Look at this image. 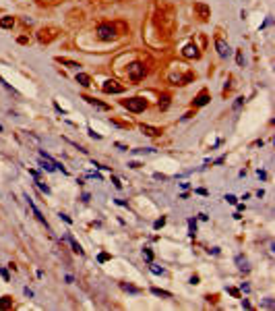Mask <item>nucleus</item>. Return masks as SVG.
I'll return each mask as SVG.
<instances>
[{"label":"nucleus","instance_id":"obj_36","mask_svg":"<svg viewBox=\"0 0 275 311\" xmlns=\"http://www.w3.org/2000/svg\"><path fill=\"white\" fill-rule=\"evenodd\" d=\"M114 145H116V147H118V150H120V151H126V150H128V145L120 143V141H118V143H114Z\"/></svg>","mask_w":275,"mask_h":311},{"label":"nucleus","instance_id":"obj_39","mask_svg":"<svg viewBox=\"0 0 275 311\" xmlns=\"http://www.w3.org/2000/svg\"><path fill=\"white\" fill-rule=\"evenodd\" d=\"M97 259H99V261H108L110 255H108V253H99V257H97Z\"/></svg>","mask_w":275,"mask_h":311},{"label":"nucleus","instance_id":"obj_6","mask_svg":"<svg viewBox=\"0 0 275 311\" xmlns=\"http://www.w3.org/2000/svg\"><path fill=\"white\" fill-rule=\"evenodd\" d=\"M81 100H85L87 104H91L93 108H97V110H110V104H106V102H99V100H95V98H89V96H83Z\"/></svg>","mask_w":275,"mask_h":311},{"label":"nucleus","instance_id":"obj_24","mask_svg":"<svg viewBox=\"0 0 275 311\" xmlns=\"http://www.w3.org/2000/svg\"><path fill=\"white\" fill-rule=\"evenodd\" d=\"M164 224H166V218L161 216L159 220H155V222H153V228H155V230H159V228H161V226H164Z\"/></svg>","mask_w":275,"mask_h":311},{"label":"nucleus","instance_id":"obj_21","mask_svg":"<svg viewBox=\"0 0 275 311\" xmlns=\"http://www.w3.org/2000/svg\"><path fill=\"white\" fill-rule=\"evenodd\" d=\"M188 226H190L188 234H190V239H192V236L197 234V222H195V220H192V218H190V220H188Z\"/></svg>","mask_w":275,"mask_h":311},{"label":"nucleus","instance_id":"obj_8","mask_svg":"<svg viewBox=\"0 0 275 311\" xmlns=\"http://www.w3.org/2000/svg\"><path fill=\"white\" fill-rule=\"evenodd\" d=\"M182 54L186 58H199V48H197L195 44H188V46H184Z\"/></svg>","mask_w":275,"mask_h":311},{"label":"nucleus","instance_id":"obj_7","mask_svg":"<svg viewBox=\"0 0 275 311\" xmlns=\"http://www.w3.org/2000/svg\"><path fill=\"white\" fill-rule=\"evenodd\" d=\"M27 203H29V207H31V212H33V216H35V218L40 220L41 224H46V228H50V226H48V222H46V218H44V216H41V212L37 210V207H35V203L31 201V197H29V195H27Z\"/></svg>","mask_w":275,"mask_h":311},{"label":"nucleus","instance_id":"obj_15","mask_svg":"<svg viewBox=\"0 0 275 311\" xmlns=\"http://www.w3.org/2000/svg\"><path fill=\"white\" fill-rule=\"evenodd\" d=\"M15 25V17H0V27L2 29H11Z\"/></svg>","mask_w":275,"mask_h":311},{"label":"nucleus","instance_id":"obj_4","mask_svg":"<svg viewBox=\"0 0 275 311\" xmlns=\"http://www.w3.org/2000/svg\"><path fill=\"white\" fill-rule=\"evenodd\" d=\"M102 89L106 93H122V91H124V85H120V83L114 81V79H108V81H103Z\"/></svg>","mask_w":275,"mask_h":311},{"label":"nucleus","instance_id":"obj_23","mask_svg":"<svg viewBox=\"0 0 275 311\" xmlns=\"http://www.w3.org/2000/svg\"><path fill=\"white\" fill-rule=\"evenodd\" d=\"M40 164H41V170H46V172H54V170H56V168L52 166V164H46V162H44V158H41Z\"/></svg>","mask_w":275,"mask_h":311},{"label":"nucleus","instance_id":"obj_18","mask_svg":"<svg viewBox=\"0 0 275 311\" xmlns=\"http://www.w3.org/2000/svg\"><path fill=\"white\" fill-rule=\"evenodd\" d=\"M8 307H12V299L11 297H2L0 299V309H8Z\"/></svg>","mask_w":275,"mask_h":311},{"label":"nucleus","instance_id":"obj_43","mask_svg":"<svg viewBox=\"0 0 275 311\" xmlns=\"http://www.w3.org/2000/svg\"><path fill=\"white\" fill-rule=\"evenodd\" d=\"M242 307H244V309H250V307H252V305H250V303H248V301H246V299H242Z\"/></svg>","mask_w":275,"mask_h":311},{"label":"nucleus","instance_id":"obj_19","mask_svg":"<svg viewBox=\"0 0 275 311\" xmlns=\"http://www.w3.org/2000/svg\"><path fill=\"white\" fill-rule=\"evenodd\" d=\"M157 106H159L161 110H166L168 106H170V96H161V98H159V102H157Z\"/></svg>","mask_w":275,"mask_h":311},{"label":"nucleus","instance_id":"obj_40","mask_svg":"<svg viewBox=\"0 0 275 311\" xmlns=\"http://www.w3.org/2000/svg\"><path fill=\"white\" fill-rule=\"evenodd\" d=\"M240 288H242V290H244V293H250V286H248L246 282H242V284H240Z\"/></svg>","mask_w":275,"mask_h":311},{"label":"nucleus","instance_id":"obj_17","mask_svg":"<svg viewBox=\"0 0 275 311\" xmlns=\"http://www.w3.org/2000/svg\"><path fill=\"white\" fill-rule=\"evenodd\" d=\"M120 286L124 288V290H128V293H132V294H139V293H141V288L132 286V284H128V282H120Z\"/></svg>","mask_w":275,"mask_h":311},{"label":"nucleus","instance_id":"obj_20","mask_svg":"<svg viewBox=\"0 0 275 311\" xmlns=\"http://www.w3.org/2000/svg\"><path fill=\"white\" fill-rule=\"evenodd\" d=\"M35 185H37V189H40L41 193H46V195H50V187H48V185H44L41 180H35Z\"/></svg>","mask_w":275,"mask_h":311},{"label":"nucleus","instance_id":"obj_10","mask_svg":"<svg viewBox=\"0 0 275 311\" xmlns=\"http://www.w3.org/2000/svg\"><path fill=\"white\" fill-rule=\"evenodd\" d=\"M209 100H211V98H209V93H207V91H201L199 96L192 100V106H205V104H209Z\"/></svg>","mask_w":275,"mask_h":311},{"label":"nucleus","instance_id":"obj_25","mask_svg":"<svg viewBox=\"0 0 275 311\" xmlns=\"http://www.w3.org/2000/svg\"><path fill=\"white\" fill-rule=\"evenodd\" d=\"M238 264H240V270H242V272H248V270H250V268H248V264H246V259L242 261L240 255H238Z\"/></svg>","mask_w":275,"mask_h":311},{"label":"nucleus","instance_id":"obj_37","mask_svg":"<svg viewBox=\"0 0 275 311\" xmlns=\"http://www.w3.org/2000/svg\"><path fill=\"white\" fill-rule=\"evenodd\" d=\"M225 201L228 203H236L238 199H236V195H225Z\"/></svg>","mask_w":275,"mask_h":311},{"label":"nucleus","instance_id":"obj_42","mask_svg":"<svg viewBox=\"0 0 275 311\" xmlns=\"http://www.w3.org/2000/svg\"><path fill=\"white\" fill-rule=\"evenodd\" d=\"M258 179L265 180V179H267V172H265V170H258Z\"/></svg>","mask_w":275,"mask_h":311},{"label":"nucleus","instance_id":"obj_12","mask_svg":"<svg viewBox=\"0 0 275 311\" xmlns=\"http://www.w3.org/2000/svg\"><path fill=\"white\" fill-rule=\"evenodd\" d=\"M56 62L64 64V67H69V69H75V71H79V69H81V64H79V62H75V60H69V58H62V56H58V58H56Z\"/></svg>","mask_w":275,"mask_h":311},{"label":"nucleus","instance_id":"obj_34","mask_svg":"<svg viewBox=\"0 0 275 311\" xmlns=\"http://www.w3.org/2000/svg\"><path fill=\"white\" fill-rule=\"evenodd\" d=\"M242 104H244V98H238V100L234 102V110H238V108L242 106Z\"/></svg>","mask_w":275,"mask_h":311},{"label":"nucleus","instance_id":"obj_1","mask_svg":"<svg viewBox=\"0 0 275 311\" xmlns=\"http://www.w3.org/2000/svg\"><path fill=\"white\" fill-rule=\"evenodd\" d=\"M120 104L130 112H143L147 108V100L145 98H128V100H122Z\"/></svg>","mask_w":275,"mask_h":311},{"label":"nucleus","instance_id":"obj_5","mask_svg":"<svg viewBox=\"0 0 275 311\" xmlns=\"http://www.w3.org/2000/svg\"><path fill=\"white\" fill-rule=\"evenodd\" d=\"M215 50H217V54H219L221 58H228L230 54H232V48H230L228 44H225V42L219 37V35H215Z\"/></svg>","mask_w":275,"mask_h":311},{"label":"nucleus","instance_id":"obj_13","mask_svg":"<svg viewBox=\"0 0 275 311\" xmlns=\"http://www.w3.org/2000/svg\"><path fill=\"white\" fill-rule=\"evenodd\" d=\"M75 81L79 83V85H83V87H89V85H91V77L85 75V73H77Z\"/></svg>","mask_w":275,"mask_h":311},{"label":"nucleus","instance_id":"obj_9","mask_svg":"<svg viewBox=\"0 0 275 311\" xmlns=\"http://www.w3.org/2000/svg\"><path fill=\"white\" fill-rule=\"evenodd\" d=\"M141 133L149 135V137H157V135H161V129L151 127V125H141Z\"/></svg>","mask_w":275,"mask_h":311},{"label":"nucleus","instance_id":"obj_32","mask_svg":"<svg viewBox=\"0 0 275 311\" xmlns=\"http://www.w3.org/2000/svg\"><path fill=\"white\" fill-rule=\"evenodd\" d=\"M0 276L4 278V280H11V274H8V272H6L4 268H0Z\"/></svg>","mask_w":275,"mask_h":311},{"label":"nucleus","instance_id":"obj_27","mask_svg":"<svg viewBox=\"0 0 275 311\" xmlns=\"http://www.w3.org/2000/svg\"><path fill=\"white\" fill-rule=\"evenodd\" d=\"M0 83H2V87H4V89H8V91H11V93H15V96H17V91H15V89H12V87L8 85V83H6L4 79H2V77H0Z\"/></svg>","mask_w":275,"mask_h":311},{"label":"nucleus","instance_id":"obj_2","mask_svg":"<svg viewBox=\"0 0 275 311\" xmlns=\"http://www.w3.org/2000/svg\"><path fill=\"white\" fill-rule=\"evenodd\" d=\"M97 37L102 42H112L116 37V27L114 25H110V23H102L97 27Z\"/></svg>","mask_w":275,"mask_h":311},{"label":"nucleus","instance_id":"obj_35","mask_svg":"<svg viewBox=\"0 0 275 311\" xmlns=\"http://www.w3.org/2000/svg\"><path fill=\"white\" fill-rule=\"evenodd\" d=\"M29 174H31V176H33L35 180H40V172H37V170H33V168H29Z\"/></svg>","mask_w":275,"mask_h":311},{"label":"nucleus","instance_id":"obj_28","mask_svg":"<svg viewBox=\"0 0 275 311\" xmlns=\"http://www.w3.org/2000/svg\"><path fill=\"white\" fill-rule=\"evenodd\" d=\"M236 60H238V64H240V67H244V56H242V52H240V50L236 52Z\"/></svg>","mask_w":275,"mask_h":311},{"label":"nucleus","instance_id":"obj_38","mask_svg":"<svg viewBox=\"0 0 275 311\" xmlns=\"http://www.w3.org/2000/svg\"><path fill=\"white\" fill-rule=\"evenodd\" d=\"M143 164L141 162H128V168H141Z\"/></svg>","mask_w":275,"mask_h":311},{"label":"nucleus","instance_id":"obj_41","mask_svg":"<svg viewBox=\"0 0 275 311\" xmlns=\"http://www.w3.org/2000/svg\"><path fill=\"white\" fill-rule=\"evenodd\" d=\"M89 199H91V195H89V193H83V197H81V201H89Z\"/></svg>","mask_w":275,"mask_h":311},{"label":"nucleus","instance_id":"obj_11","mask_svg":"<svg viewBox=\"0 0 275 311\" xmlns=\"http://www.w3.org/2000/svg\"><path fill=\"white\" fill-rule=\"evenodd\" d=\"M66 241L70 243V247H73V251H75V253H79V255H85V251H83V247H81L79 243H77V239L73 234H66Z\"/></svg>","mask_w":275,"mask_h":311},{"label":"nucleus","instance_id":"obj_14","mask_svg":"<svg viewBox=\"0 0 275 311\" xmlns=\"http://www.w3.org/2000/svg\"><path fill=\"white\" fill-rule=\"evenodd\" d=\"M195 11L201 15V19H203V21H205V19L209 17V8H207L205 4H201V2H197V4H195Z\"/></svg>","mask_w":275,"mask_h":311},{"label":"nucleus","instance_id":"obj_22","mask_svg":"<svg viewBox=\"0 0 275 311\" xmlns=\"http://www.w3.org/2000/svg\"><path fill=\"white\" fill-rule=\"evenodd\" d=\"M143 257H145V259H147V261L151 264V261H153V251H151L149 247H145V249H143Z\"/></svg>","mask_w":275,"mask_h":311},{"label":"nucleus","instance_id":"obj_31","mask_svg":"<svg viewBox=\"0 0 275 311\" xmlns=\"http://www.w3.org/2000/svg\"><path fill=\"white\" fill-rule=\"evenodd\" d=\"M149 270L153 272V274H164V270H161V268H157V265H153V264L149 265Z\"/></svg>","mask_w":275,"mask_h":311},{"label":"nucleus","instance_id":"obj_33","mask_svg":"<svg viewBox=\"0 0 275 311\" xmlns=\"http://www.w3.org/2000/svg\"><path fill=\"white\" fill-rule=\"evenodd\" d=\"M87 133H89V137H93V139H102V135H99V133H95L93 129H89Z\"/></svg>","mask_w":275,"mask_h":311},{"label":"nucleus","instance_id":"obj_3","mask_svg":"<svg viewBox=\"0 0 275 311\" xmlns=\"http://www.w3.org/2000/svg\"><path fill=\"white\" fill-rule=\"evenodd\" d=\"M145 73H147V69H145L143 62H132L130 67H128V77H130L132 81H141L145 77Z\"/></svg>","mask_w":275,"mask_h":311},{"label":"nucleus","instance_id":"obj_16","mask_svg":"<svg viewBox=\"0 0 275 311\" xmlns=\"http://www.w3.org/2000/svg\"><path fill=\"white\" fill-rule=\"evenodd\" d=\"M151 293L155 294V297H164V299H172V293L170 290H164V288H151Z\"/></svg>","mask_w":275,"mask_h":311},{"label":"nucleus","instance_id":"obj_45","mask_svg":"<svg viewBox=\"0 0 275 311\" xmlns=\"http://www.w3.org/2000/svg\"><path fill=\"white\" fill-rule=\"evenodd\" d=\"M25 294H27L29 299H31V297H33V290H31V288H25Z\"/></svg>","mask_w":275,"mask_h":311},{"label":"nucleus","instance_id":"obj_44","mask_svg":"<svg viewBox=\"0 0 275 311\" xmlns=\"http://www.w3.org/2000/svg\"><path fill=\"white\" fill-rule=\"evenodd\" d=\"M228 290H230V294H234V297H240V293H238L236 288H228Z\"/></svg>","mask_w":275,"mask_h":311},{"label":"nucleus","instance_id":"obj_46","mask_svg":"<svg viewBox=\"0 0 275 311\" xmlns=\"http://www.w3.org/2000/svg\"><path fill=\"white\" fill-rule=\"evenodd\" d=\"M188 282H190V284H199V278H197V276H192V278L188 280Z\"/></svg>","mask_w":275,"mask_h":311},{"label":"nucleus","instance_id":"obj_29","mask_svg":"<svg viewBox=\"0 0 275 311\" xmlns=\"http://www.w3.org/2000/svg\"><path fill=\"white\" fill-rule=\"evenodd\" d=\"M58 216H60V220H64L66 224H73V218H70V216H66V214H58Z\"/></svg>","mask_w":275,"mask_h":311},{"label":"nucleus","instance_id":"obj_26","mask_svg":"<svg viewBox=\"0 0 275 311\" xmlns=\"http://www.w3.org/2000/svg\"><path fill=\"white\" fill-rule=\"evenodd\" d=\"M130 151L132 154H151L153 150H151V147H141V150H130Z\"/></svg>","mask_w":275,"mask_h":311},{"label":"nucleus","instance_id":"obj_30","mask_svg":"<svg viewBox=\"0 0 275 311\" xmlns=\"http://www.w3.org/2000/svg\"><path fill=\"white\" fill-rule=\"evenodd\" d=\"M112 183H114L116 189H122V183H120V179H118V176H112Z\"/></svg>","mask_w":275,"mask_h":311}]
</instances>
